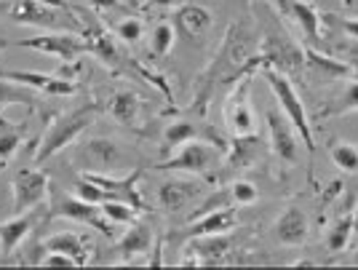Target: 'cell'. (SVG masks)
<instances>
[{"label":"cell","mask_w":358,"mask_h":270,"mask_svg":"<svg viewBox=\"0 0 358 270\" xmlns=\"http://www.w3.org/2000/svg\"><path fill=\"white\" fill-rule=\"evenodd\" d=\"M259 70H262V57H259V45H257V38L249 30V24H243V22L230 24L224 32L222 43L217 48V54H214V59L203 70V76L198 78L193 110L203 113L217 91L230 89V86L238 83L241 78L254 76Z\"/></svg>","instance_id":"1"},{"label":"cell","mask_w":358,"mask_h":270,"mask_svg":"<svg viewBox=\"0 0 358 270\" xmlns=\"http://www.w3.org/2000/svg\"><path fill=\"white\" fill-rule=\"evenodd\" d=\"M75 169L80 174H115L126 169H136L134 155L126 150V145L113 136H89L78 142L73 150Z\"/></svg>","instance_id":"2"},{"label":"cell","mask_w":358,"mask_h":270,"mask_svg":"<svg viewBox=\"0 0 358 270\" xmlns=\"http://www.w3.org/2000/svg\"><path fill=\"white\" fill-rule=\"evenodd\" d=\"M8 19L24 27L83 32V19L78 14V8L64 6L62 0H11Z\"/></svg>","instance_id":"3"},{"label":"cell","mask_w":358,"mask_h":270,"mask_svg":"<svg viewBox=\"0 0 358 270\" xmlns=\"http://www.w3.org/2000/svg\"><path fill=\"white\" fill-rule=\"evenodd\" d=\"M259 57L262 67L281 70L286 76H299L305 70V48L289 35L275 14L265 16L262 38H259Z\"/></svg>","instance_id":"4"},{"label":"cell","mask_w":358,"mask_h":270,"mask_svg":"<svg viewBox=\"0 0 358 270\" xmlns=\"http://www.w3.org/2000/svg\"><path fill=\"white\" fill-rule=\"evenodd\" d=\"M96 115H99V105L86 102V105L75 107L73 113H64L54 123H48L45 134L38 142V150H35V164H43V161L54 158L64 148H70L73 142H78L80 134L96 120Z\"/></svg>","instance_id":"5"},{"label":"cell","mask_w":358,"mask_h":270,"mask_svg":"<svg viewBox=\"0 0 358 270\" xmlns=\"http://www.w3.org/2000/svg\"><path fill=\"white\" fill-rule=\"evenodd\" d=\"M259 73H262V78L268 80V86L273 89V94H275V102H278V107L286 113V118L294 123V129H297L302 145H305L308 152L313 155L315 139H313V132H310V120H308V113H305V105H302V99H299L294 83L289 80L286 73L273 70V67H262Z\"/></svg>","instance_id":"6"},{"label":"cell","mask_w":358,"mask_h":270,"mask_svg":"<svg viewBox=\"0 0 358 270\" xmlns=\"http://www.w3.org/2000/svg\"><path fill=\"white\" fill-rule=\"evenodd\" d=\"M11 45L19 48H30L38 54H48V57H57L64 64H78L80 57L91 54L89 41L83 38V32L75 30H48L43 35H35V38H22Z\"/></svg>","instance_id":"7"},{"label":"cell","mask_w":358,"mask_h":270,"mask_svg":"<svg viewBox=\"0 0 358 270\" xmlns=\"http://www.w3.org/2000/svg\"><path fill=\"white\" fill-rule=\"evenodd\" d=\"M222 148H217L209 139H193L182 145L171 158L158 164L161 171H177V174H193V177H209L220 164Z\"/></svg>","instance_id":"8"},{"label":"cell","mask_w":358,"mask_h":270,"mask_svg":"<svg viewBox=\"0 0 358 270\" xmlns=\"http://www.w3.org/2000/svg\"><path fill=\"white\" fill-rule=\"evenodd\" d=\"M45 217L48 220H59L62 217V220H73V222H80V225H91L94 230H99L105 239H115V233H118V225L107 220L102 206L83 201L80 195L73 198V195L54 193V204H51Z\"/></svg>","instance_id":"9"},{"label":"cell","mask_w":358,"mask_h":270,"mask_svg":"<svg viewBox=\"0 0 358 270\" xmlns=\"http://www.w3.org/2000/svg\"><path fill=\"white\" fill-rule=\"evenodd\" d=\"M252 78L254 76L241 78L238 83L227 91V99H224V123L233 136L257 134V115H254L252 99H249Z\"/></svg>","instance_id":"10"},{"label":"cell","mask_w":358,"mask_h":270,"mask_svg":"<svg viewBox=\"0 0 358 270\" xmlns=\"http://www.w3.org/2000/svg\"><path fill=\"white\" fill-rule=\"evenodd\" d=\"M51 190V180L43 169H19L14 182H11V206L14 214L38 209L45 201V195Z\"/></svg>","instance_id":"11"},{"label":"cell","mask_w":358,"mask_h":270,"mask_svg":"<svg viewBox=\"0 0 358 270\" xmlns=\"http://www.w3.org/2000/svg\"><path fill=\"white\" fill-rule=\"evenodd\" d=\"M265 120H268V134H270V148L275 152L278 161L284 164H297L299 161V142H297V129L294 123L286 118L284 110L278 107H270L265 113Z\"/></svg>","instance_id":"12"},{"label":"cell","mask_w":358,"mask_h":270,"mask_svg":"<svg viewBox=\"0 0 358 270\" xmlns=\"http://www.w3.org/2000/svg\"><path fill=\"white\" fill-rule=\"evenodd\" d=\"M38 222H41L38 209L22 211V214H16L11 220L0 222V265L11 262V257L19 249V243L27 239L30 233H35Z\"/></svg>","instance_id":"13"},{"label":"cell","mask_w":358,"mask_h":270,"mask_svg":"<svg viewBox=\"0 0 358 270\" xmlns=\"http://www.w3.org/2000/svg\"><path fill=\"white\" fill-rule=\"evenodd\" d=\"M0 78H8V80H16L22 86H30L35 91H43V94H51V97H70L75 94V78H67L62 73H30V70H0Z\"/></svg>","instance_id":"14"},{"label":"cell","mask_w":358,"mask_h":270,"mask_svg":"<svg viewBox=\"0 0 358 270\" xmlns=\"http://www.w3.org/2000/svg\"><path fill=\"white\" fill-rule=\"evenodd\" d=\"M155 246V233L148 222H131L126 225V233L118 239V255L123 257V262L129 265H150V260H145V255H150V249Z\"/></svg>","instance_id":"15"},{"label":"cell","mask_w":358,"mask_h":270,"mask_svg":"<svg viewBox=\"0 0 358 270\" xmlns=\"http://www.w3.org/2000/svg\"><path fill=\"white\" fill-rule=\"evenodd\" d=\"M203 190V185L198 180L187 177H166L158 185V204L164 211H182L190 201H195Z\"/></svg>","instance_id":"16"},{"label":"cell","mask_w":358,"mask_h":270,"mask_svg":"<svg viewBox=\"0 0 358 270\" xmlns=\"http://www.w3.org/2000/svg\"><path fill=\"white\" fill-rule=\"evenodd\" d=\"M171 22H174V27H177V32L185 41L198 43V41L211 30L214 16H211L209 8L198 6V3H185V6L177 8V14L171 16Z\"/></svg>","instance_id":"17"},{"label":"cell","mask_w":358,"mask_h":270,"mask_svg":"<svg viewBox=\"0 0 358 270\" xmlns=\"http://www.w3.org/2000/svg\"><path fill=\"white\" fill-rule=\"evenodd\" d=\"M209 139V142H214L217 148H222L224 150V142L217 136V132L214 129H198V123H193V120H171L169 126L164 129V136H161V150L164 152H171V150H179L182 145H187V142H193V139Z\"/></svg>","instance_id":"18"},{"label":"cell","mask_w":358,"mask_h":270,"mask_svg":"<svg viewBox=\"0 0 358 270\" xmlns=\"http://www.w3.org/2000/svg\"><path fill=\"white\" fill-rule=\"evenodd\" d=\"M273 236L284 246H299L310 236V220L299 206H286L273 225Z\"/></svg>","instance_id":"19"},{"label":"cell","mask_w":358,"mask_h":270,"mask_svg":"<svg viewBox=\"0 0 358 270\" xmlns=\"http://www.w3.org/2000/svg\"><path fill=\"white\" fill-rule=\"evenodd\" d=\"M236 225H238V211H236V206H222V209L206 211V214L190 220V227L185 230V239L220 236V233H230Z\"/></svg>","instance_id":"20"},{"label":"cell","mask_w":358,"mask_h":270,"mask_svg":"<svg viewBox=\"0 0 358 270\" xmlns=\"http://www.w3.org/2000/svg\"><path fill=\"white\" fill-rule=\"evenodd\" d=\"M139 107H142V99L131 89H118L107 97L110 118L120 123V126H126V129H136L139 126Z\"/></svg>","instance_id":"21"},{"label":"cell","mask_w":358,"mask_h":270,"mask_svg":"<svg viewBox=\"0 0 358 270\" xmlns=\"http://www.w3.org/2000/svg\"><path fill=\"white\" fill-rule=\"evenodd\" d=\"M305 67H310L315 80L327 83V80H337V78H348L353 76V64L345 59H334V57H327L315 48H305Z\"/></svg>","instance_id":"22"},{"label":"cell","mask_w":358,"mask_h":270,"mask_svg":"<svg viewBox=\"0 0 358 270\" xmlns=\"http://www.w3.org/2000/svg\"><path fill=\"white\" fill-rule=\"evenodd\" d=\"M190 252L195 255V265H222L230 255V239L227 233L201 236V239H193Z\"/></svg>","instance_id":"23"},{"label":"cell","mask_w":358,"mask_h":270,"mask_svg":"<svg viewBox=\"0 0 358 270\" xmlns=\"http://www.w3.org/2000/svg\"><path fill=\"white\" fill-rule=\"evenodd\" d=\"M286 14H292V19L299 24V30L302 35L308 38V41H318L321 38V24H324V16L321 11L315 8L313 3H308V0H289L286 3Z\"/></svg>","instance_id":"24"},{"label":"cell","mask_w":358,"mask_h":270,"mask_svg":"<svg viewBox=\"0 0 358 270\" xmlns=\"http://www.w3.org/2000/svg\"><path fill=\"white\" fill-rule=\"evenodd\" d=\"M43 249L45 252L70 255L75 262H78V268H83V265H89L91 262L89 246H86L83 236H78V233H54V236H48V239L43 241Z\"/></svg>","instance_id":"25"},{"label":"cell","mask_w":358,"mask_h":270,"mask_svg":"<svg viewBox=\"0 0 358 270\" xmlns=\"http://www.w3.org/2000/svg\"><path fill=\"white\" fill-rule=\"evenodd\" d=\"M262 150V142L257 134L249 136H233V145H230V155H227V166L230 169H246L254 158Z\"/></svg>","instance_id":"26"},{"label":"cell","mask_w":358,"mask_h":270,"mask_svg":"<svg viewBox=\"0 0 358 270\" xmlns=\"http://www.w3.org/2000/svg\"><path fill=\"white\" fill-rule=\"evenodd\" d=\"M22 139H24V126H19L14 120H6L0 113V166H6L14 158Z\"/></svg>","instance_id":"27"},{"label":"cell","mask_w":358,"mask_h":270,"mask_svg":"<svg viewBox=\"0 0 358 270\" xmlns=\"http://www.w3.org/2000/svg\"><path fill=\"white\" fill-rule=\"evenodd\" d=\"M177 43V27H174V22H158L152 32H150V54L152 57H169L171 54V48Z\"/></svg>","instance_id":"28"},{"label":"cell","mask_w":358,"mask_h":270,"mask_svg":"<svg viewBox=\"0 0 358 270\" xmlns=\"http://www.w3.org/2000/svg\"><path fill=\"white\" fill-rule=\"evenodd\" d=\"M35 102H38V99H35V89L22 86V83H16V80H8V78H0V107H6V105L32 107Z\"/></svg>","instance_id":"29"},{"label":"cell","mask_w":358,"mask_h":270,"mask_svg":"<svg viewBox=\"0 0 358 270\" xmlns=\"http://www.w3.org/2000/svg\"><path fill=\"white\" fill-rule=\"evenodd\" d=\"M345 113H358V80H350L343 94L318 113V118H331V115H345Z\"/></svg>","instance_id":"30"},{"label":"cell","mask_w":358,"mask_h":270,"mask_svg":"<svg viewBox=\"0 0 358 270\" xmlns=\"http://www.w3.org/2000/svg\"><path fill=\"white\" fill-rule=\"evenodd\" d=\"M353 227H356V214H345L343 220H337L327 233L329 252H345V246L350 243V236H353Z\"/></svg>","instance_id":"31"},{"label":"cell","mask_w":358,"mask_h":270,"mask_svg":"<svg viewBox=\"0 0 358 270\" xmlns=\"http://www.w3.org/2000/svg\"><path fill=\"white\" fill-rule=\"evenodd\" d=\"M113 32L118 35V41L123 45H139L145 38V22L139 16H126V19L115 22Z\"/></svg>","instance_id":"32"},{"label":"cell","mask_w":358,"mask_h":270,"mask_svg":"<svg viewBox=\"0 0 358 270\" xmlns=\"http://www.w3.org/2000/svg\"><path fill=\"white\" fill-rule=\"evenodd\" d=\"M331 161L337 169H343L345 174H356L358 171V145H350V142H337L331 145Z\"/></svg>","instance_id":"33"},{"label":"cell","mask_w":358,"mask_h":270,"mask_svg":"<svg viewBox=\"0 0 358 270\" xmlns=\"http://www.w3.org/2000/svg\"><path fill=\"white\" fill-rule=\"evenodd\" d=\"M102 211H105L107 220L115 222L118 227L136 222V214H139V209L131 206V204H126V201H107V204H102Z\"/></svg>","instance_id":"34"},{"label":"cell","mask_w":358,"mask_h":270,"mask_svg":"<svg viewBox=\"0 0 358 270\" xmlns=\"http://www.w3.org/2000/svg\"><path fill=\"white\" fill-rule=\"evenodd\" d=\"M227 193H230V201L236 206H252V204H257V198H259L257 185L249 180H236L233 185H227Z\"/></svg>","instance_id":"35"},{"label":"cell","mask_w":358,"mask_h":270,"mask_svg":"<svg viewBox=\"0 0 358 270\" xmlns=\"http://www.w3.org/2000/svg\"><path fill=\"white\" fill-rule=\"evenodd\" d=\"M324 22L331 24V27H340L345 32V38L350 41H358V19H348V16H334V14H321Z\"/></svg>","instance_id":"36"},{"label":"cell","mask_w":358,"mask_h":270,"mask_svg":"<svg viewBox=\"0 0 358 270\" xmlns=\"http://www.w3.org/2000/svg\"><path fill=\"white\" fill-rule=\"evenodd\" d=\"M94 14H113V11H129V6L123 0H89Z\"/></svg>","instance_id":"37"},{"label":"cell","mask_w":358,"mask_h":270,"mask_svg":"<svg viewBox=\"0 0 358 270\" xmlns=\"http://www.w3.org/2000/svg\"><path fill=\"white\" fill-rule=\"evenodd\" d=\"M43 265H59V268H78V262H75L73 257H70V255H62V252H45Z\"/></svg>","instance_id":"38"},{"label":"cell","mask_w":358,"mask_h":270,"mask_svg":"<svg viewBox=\"0 0 358 270\" xmlns=\"http://www.w3.org/2000/svg\"><path fill=\"white\" fill-rule=\"evenodd\" d=\"M177 0H145L142 3V11H166V8H171Z\"/></svg>","instance_id":"39"},{"label":"cell","mask_w":358,"mask_h":270,"mask_svg":"<svg viewBox=\"0 0 358 270\" xmlns=\"http://www.w3.org/2000/svg\"><path fill=\"white\" fill-rule=\"evenodd\" d=\"M268 3H273V6H275L281 14H286V3H289V0H268Z\"/></svg>","instance_id":"40"},{"label":"cell","mask_w":358,"mask_h":270,"mask_svg":"<svg viewBox=\"0 0 358 270\" xmlns=\"http://www.w3.org/2000/svg\"><path fill=\"white\" fill-rule=\"evenodd\" d=\"M353 265H356V268H358V249H356V252H353Z\"/></svg>","instance_id":"41"},{"label":"cell","mask_w":358,"mask_h":270,"mask_svg":"<svg viewBox=\"0 0 358 270\" xmlns=\"http://www.w3.org/2000/svg\"><path fill=\"white\" fill-rule=\"evenodd\" d=\"M353 70H356V73H358V64H353Z\"/></svg>","instance_id":"42"},{"label":"cell","mask_w":358,"mask_h":270,"mask_svg":"<svg viewBox=\"0 0 358 270\" xmlns=\"http://www.w3.org/2000/svg\"><path fill=\"white\" fill-rule=\"evenodd\" d=\"M356 220H358V209H356Z\"/></svg>","instance_id":"43"},{"label":"cell","mask_w":358,"mask_h":270,"mask_svg":"<svg viewBox=\"0 0 358 270\" xmlns=\"http://www.w3.org/2000/svg\"><path fill=\"white\" fill-rule=\"evenodd\" d=\"M0 113H3V107H0Z\"/></svg>","instance_id":"44"}]
</instances>
